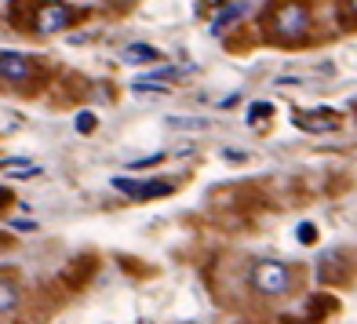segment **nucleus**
<instances>
[{"label":"nucleus","instance_id":"obj_1","mask_svg":"<svg viewBox=\"0 0 357 324\" xmlns=\"http://www.w3.org/2000/svg\"><path fill=\"white\" fill-rule=\"evenodd\" d=\"M266 26H270V37L281 40V44H299L310 33V8L303 0H278L266 15Z\"/></svg>","mask_w":357,"mask_h":324},{"label":"nucleus","instance_id":"obj_2","mask_svg":"<svg viewBox=\"0 0 357 324\" xmlns=\"http://www.w3.org/2000/svg\"><path fill=\"white\" fill-rule=\"evenodd\" d=\"M248 284L259 291V295H266V299H281V295L291 291L296 277H291L288 263H278V259H259V263L252 266V273H248Z\"/></svg>","mask_w":357,"mask_h":324},{"label":"nucleus","instance_id":"obj_3","mask_svg":"<svg viewBox=\"0 0 357 324\" xmlns=\"http://www.w3.org/2000/svg\"><path fill=\"white\" fill-rule=\"evenodd\" d=\"M40 77L37 59H29L22 52H0V80L4 84H33Z\"/></svg>","mask_w":357,"mask_h":324},{"label":"nucleus","instance_id":"obj_4","mask_svg":"<svg viewBox=\"0 0 357 324\" xmlns=\"http://www.w3.org/2000/svg\"><path fill=\"white\" fill-rule=\"evenodd\" d=\"M73 19H77V8H70V4H59V0H52V4H44V8L37 11V33L52 37V33H59V29L73 26Z\"/></svg>","mask_w":357,"mask_h":324},{"label":"nucleus","instance_id":"obj_5","mask_svg":"<svg viewBox=\"0 0 357 324\" xmlns=\"http://www.w3.org/2000/svg\"><path fill=\"white\" fill-rule=\"evenodd\" d=\"M113 186H117L124 197L132 201H153V197H168V193L175 190L172 183H160V179H150V183H135V179H113Z\"/></svg>","mask_w":357,"mask_h":324},{"label":"nucleus","instance_id":"obj_6","mask_svg":"<svg viewBox=\"0 0 357 324\" xmlns=\"http://www.w3.org/2000/svg\"><path fill=\"white\" fill-rule=\"evenodd\" d=\"M328 109H310V113H291V124H299L303 132H335L339 117H324Z\"/></svg>","mask_w":357,"mask_h":324},{"label":"nucleus","instance_id":"obj_7","mask_svg":"<svg viewBox=\"0 0 357 324\" xmlns=\"http://www.w3.org/2000/svg\"><path fill=\"white\" fill-rule=\"evenodd\" d=\"M19 302H22V288H19V281H15V277H4V273H0V317L15 314V310H19Z\"/></svg>","mask_w":357,"mask_h":324},{"label":"nucleus","instance_id":"obj_8","mask_svg":"<svg viewBox=\"0 0 357 324\" xmlns=\"http://www.w3.org/2000/svg\"><path fill=\"white\" fill-rule=\"evenodd\" d=\"M121 59L128 62V66H142V62H157L160 52H157V47H150V44H128Z\"/></svg>","mask_w":357,"mask_h":324},{"label":"nucleus","instance_id":"obj_9","mask_svg":"<svg viewBox=\"0 0 357 324\" xmlns=\"http://www.w3.org/2000/svg\"><path fill=\"white\" fill-rule=\"evenodd\" d=\"M245 11H248V0H234V4H226V11L215 15V26H212V29H215V33H222V29L230 26V22H237Z\"/></svg>","mask_w":357,"mask_h":324},{"label":"nucleus","instance_id":"obj_10","mask_svg":"<svg viewBox=\"0 0 357 324\" xmlns=\"http://www.w3.org/2000/svg\"><path fill=\"white\" fill-rule=\"evenodd\" d=\"M0 171L11 175V179H29V175H40V168L33 160H0Z\"/></svg>","mask_w":357,"mask_h":324},{"label":"nucleus","instance_id":"obj_11","mask_svg":"<svg viewBox=\"0 0 357 324\" xmlns=\"http://www.w3.org/2000/svg\"><path fill=\"white\" fill-rule=\"evenodd\" d=\"M259 117H270V102H252L248 121H259Z\"/></svg>","mask_w":357,"mask_h":324},{"label":"nucleus","instance_id":"obj_12","mask_svg":"<svg viewBox=\"0 0 357 324\" xmlns=\"http://www.w3.org/2000/svg\"><path fill=\"white\" fill-rule=\"evenodd\" d=\"M168 124H172V128H208V121H204V117H201V121H183V117H172Z\"/></svg>","mask_w":357,"mask_h":324},{"label":"nucleus","instance_id":"obj_13","mask_svg":"<svg viewBox=\"0 0 357 324\" xmlns=\"http://www.w3.org/2000/svg\"><path fill=\"white\" fill-rule=\"evenodd\" d=\"M77 128H80V132H95V117H91V113H80Z\"/></svg>","mask_w":357,"mask_h":324},{"label":"nucleus","instance_id":"obj_14","mask_svg":"<svg viewBox=\"0 0 357 324\" xmlns=\"http://www.w3.org/2000/svg\"><path fill=\"white\" fill-rule=\"evenodd\" d=\"M343 11H347V22L357 26V0H343Z\"/></svg>","mask_w":357,"mask_h":324},{"label":"nucleus","instance_id":"obj_15","mask_svg":"<svg viewBox=\"0 0 357 324\" xmlns=\"http://www.w3.org/2000/svg\"><path fill=\"white\" fill-rule=\"evenodd\" d=\"M299 240H303V245H310V240H314V226H310V222L299 226Z\"/></svg>","mask_w":357,"mask_h":324},{"label":"nucleus","instance_id":"obj_16","mask_svg":"<svg viewBox=\"0 0 357 324\" xmlns=\"http://www.w3.org/2000/svg\"><path fill=\"white\" fill-rule=\"evenodd\" d=\"M160 160H165V157H146V160H135L132 168H150V164H160Z\"/></svg>","mask_w":357,"mask_h":324}]
</instances>
